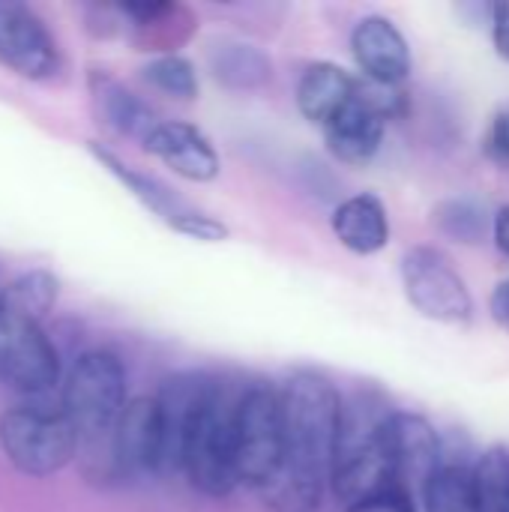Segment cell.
I'll use <instances>...</instances> for the list:
<instances>
[{"instance_id": "6da1fadb", "label": "cell", "mask_w": 509, "mask_h": 512, "mask_svg": "<svg viewBox=\"0 0 509 512\" xmlns=\"http://www.w3.org/2000/svg\"><path fill=\"white\" fill-rule=\"evenodd\" d=\"M282 468L264 501L273 512H315L333 480L345 402L315 372H297L279 393Z\"/></svg>"}, {"instance_id": "7a4b0ae2", "label": "cell", "mask_w": 509, "mask_h": 512, "mask_svg": "<svg viewBox=\"0 0 509 512\" xmlns=\"http://www.w3.org/2000/svg\"><path fill=\"white\" fill-rule=\"evenodd\" d=\"M390 417L393 411L381 399L363 393L354 396V402H348L342 411V432L330 486L345 510H354L399 489L390 447Z\"/></svg>"}, {"instance_id": "3957f363", "label": "cell", "mask_w": 509, "mask_h": 512, "mask_svg": "<svg viewBox=\"0 0 509 512\" xmlns=\"http://www.w3.org/2000/svg\"><path fill=\"white\" fill-rule=\"evenodd\" d=\"M237 408L240 399H231L222 387L207 399L198 420L189 429L180 471L207 498H228L237 486Z\"/></svg>"}, {"instance_id": "277c9868", "label": "cell", "mask_w": 509, "mask_h": 512, "mask_svg": "<svg viewBox=\"0 0 509 512\" xmlns=\"http://www.w3.org/2000/svg\"><path fill=\"white\" fill-rule=\"evenodd\" d=\"M126 405V369L111 351H87L72 363L60 408L81 438L114 435Z\"/></svg>"}, {"instance_id": "5b68a950", "label": "cell", "mask_w": 509, "mask_h": 512, "mask_svg": "<svg viewBox=\"0 0 509 512\" xmlns=\"http://www.w3.org/2000/svg\"><path fill=\"white\" fill-rule=\"evenodd\" d=\"M81 444L78 429L63 408L21 405L0 417V447L6 459L30 477H48L66 468Z\"/></svg>"}, {"instance_id": "8992f818", "label": "cell", "mask_w": 509, "mask_h": 512, "mask_svg": "<svg viewBox=\"0 0 509 512\" xmlns=\"http://www.w3.org/2000/svg\"><path fill=\"white\" fill-rule=\"evenodd\" d=\"M282 468V405L270 387H249L237 408V477L267 492Z\"/></svg>"}, {"instance_id": "52a82bcc", "label": "cell", "mask_w": 509, "mask_h": 512, "mask_svg": "<svg viewBox=\"0 0 509 512\" xmlns=\"http://www.w3.org/2000/svg\"><path fill=\"white\" fill-rule=\"evenodd\" d=\"M402 111H405V99L399 87L360 81L357 96L327 126H321L324 144L339 162L366 165L384 141L387 120L399 117Z\"/></svg>"}, {"instance_id": "ba28073f", "label": "cell", "mask_w": 509, "mask_h": 512, "mask_svg": "<svg viewBox=\"0 0 509 512\" xmlns=\"http://www.w3.org/2000/svg\"><path fill=\"white\" fill-rule=\"evenodd\" d=\"M402 285L411 306L438 324L462 327L474 318V300L450 258L432 246H414L402 258Z\"/></svg>"}, {"instance_id": "9c48e42d", "label": "cell", "mask_w": 509, "mask_h": 512, "mask_svg": "<svg viewBox=\"0 0 509 512\" xmlns=\"http://www.w3.org/2000/svg\"><path fill=\"white\" fill-rule=\"evenodd\" d=\"M0 381L18 393H45L60 381V357L39 321L0 312Z\"/></svg>"}, {"instance_id": "30bf717a", "label": "cell", "mask_w": 509, "mask_h": 512, "mask_svg": "<svg viewBox=\"0 0 509 512\" xmlns=\"http://www.w3.org/2000/svg\"><path fill=\"white\" fill-rule=\"evenodd\" d=\"M0 63L30 81H45L60 72L54 36L24 3L0 0Z\"/></svg>"}, {"instance_id": "8fae6325", "label": "cell", "mask_w": 509, "mask_h": 512, "mask_svg": "<svg viewBox=\"0 0 509 512\" xmlns=\"http://www.w3.org/2000/svg\"><path fill=\"white\" fill-rule=\"evenodd\" d=\"M111 450L123 477H153L165 471V429L156 396H138L126 405L111 435Z\"/></svg>"}, {"instance_id": "7c38bea8", "label": "cell", "mask_w": 509, "mask_h": 512, "mask_svg": "<svg viewBox=\"0 0 509 512\" xmlns=\"http://www.w3.org/2000/svg\"><path fill=\"white\" fill-rule=\"evenodd\" d=\"M390 447H393V465H396V486L408 492L414 501H420L429 480L444 462V444L438 432L420 414L393 411Z\"/></svg>"}, {"instance_id": "4fadbf2b", "label": "cell", "mask_w": 509, "mask_h": 512, "mask_svg": "<svg viewBox=\"0 0 509 512\" xmlns=\"http://www.w3.org/2000/svg\"><path fill=\"white\" fill-rule=\"evenodd\" d=\"M351 51L366 81L399 87L411 75V48L402 30L384 15H366L351 33Z\"/></svg>"}, {"instance_id": "5bb4252c", "label": "cell", "mask_w": 509, "mask_h": 512, "mask_svg": "<svg viewBox=\"0 0 509 512\" xmlns=\"http://www.w3.org/2000/svg\"><path fill=\"white\" fill-rule=\"evenodd\" d=\"M144 150L162 159L183 180L210 183L219 177V153L213 150L210 138L192 123L162 120L144 141Z\"/></svg>"}, {"instance_id": "9a60e30c", "label": "cell", "mask_w": 509, "mask_h": 512, "mask_svg": "<svg viewBox=\"0 0 509 512\" xmlns=\"http://www.w3.org/2000/svg\"><path fill=\"white\" fill-rule=\"evenodd\" d=\"M120 12L129 21L138 51H156L159 57L174 54L198 27L192 12L177 3H126Z\"/></svg>"}, {"instance_id": "2e32d148", "label": "cell", "mask_w": 509, "mask_h": 512, "mask_svg": "<svg viewBox=\"0 0 509 512\" xmlns=\"http://www.w3.org/2000/svg\"><path fill=\"white\" fill-rule=\"evenodd\" d=\"M90 99L102 123H108L114 132L126 138H138L141 144L150 138V132L162 123L150 105H144L129 87H123L117 78L105 72L90 75Z\"/></svg>"}, {"instance_id": "e0dca14e", "label": "cell", "mask_w": 509, "mask_h": 512, "mask_svg": "<svg viewBox=\"0 0 509 512\" xmlns=\"http://www.w3.org/2000/svg\"><path fill=\"white\" fill-rule=\"evenodd\" d=\"M360 90V81L351 78L336 63H312L297 84V108L309 123L327 126Z\"/></svg>"}, {"instance_id": "ac0fdd59", "label": "cell", "mask_w": 509, "mask_h": 512, "mask_svg": "<svg viewBox=\"0 0 509 512\" xmlns=\"http://www.w3.org/2000/svg\"><path fill=\"white\" fill-rule=\"evenodd\" d=\"M330 225L336 240L354 255H375L390 243V219L375 195L345 198L336 207Z\"/></svg>"}, {"instance_id": "d6986e66", "label": "cell", "mask_w": 509, "mask_h": 512, "mask_svg": "<svg viewBox=\"0 0 509 512\" xmlns=\"http://www.w3.org/2000/svg\"><path fill=\"white\" fill-rule=\"evenodd\" d=\"M420 504L426 512H477V462L468 465L444 450V462L429 480Z\"/></svg>"}, {"instance_id": "ffe728a7", "label": "cell", "mask_w": 509, "mask_h": 512, "mask_svg": "<svg viewBox=\"0 0 509 512\" xmlns=\"http://www.w3.org/2000/svg\"><path fill=\"white\" fill-rule=\"evenodd\" d=\"M210 69L213 78L231 90H258L273 78L270 57L246 42H219L210 51Z\"/></svg>"}, {"instance_id": "44dd1931", "label": "cell", "mask_w": 509, "mask_h": 512, "mask_svg": "<svg viewBox=\"0 0 509 512\" xmlns=\"http://www.w3.org/2000/svg\"><path fill=\"white\" fill-rule=\"evenodd\" d=\"M90 150H93V156L144 204V207H150L156 216H162L165 222H171V219H177L180 213H186V207L171 195V189L168 186H162L156 177H147V174H141V171H135L132 165H126L120 156H114L111 150H105V147H99V144H90Z\"/></svg>"}, {"instance_id": "7402d4cb", "label": "cell", "mask_w": 509, "mask_h": 512, "mask_svg": "<svg viewBox=\"0 0 509 512\" xmlns=\"http://www.w3.org/2000/svg\"><path fill=\"white\" fill-rule=\"evenodd\" d=\"M54 300H57V279L45 270H30L0 291V312L42 324Z\"/></svg>"}, {"instance_id": "603a6c76", "label": "cell", "mask_w": 509, "mask_h": 512, "mask_svg": "<svg viewBox=\"0 0 509 512\" xmlns=\"http://www.w3.org/2000/svg\"><path fill=\"white\" fill-rule=\"evenodd\" d=\"M144 78L156 87V90H162V93H168V96H174V99H195L198 96V75H195V66L186 60V57H180V54H165V57H156V60H150L147 66H144Z\"/></svg>"}, {"instance_id": "cb8c5ba5", "label": "cell", "mask_w": 509, "mask_h": 512, "mask_svg": "<svg viewBox=\"0 0 509 512\" xmlns=\"http://www.w3.org/2000/svg\"><path fill=\"white\" fill-rule=\"evenodd\" d=\"M438 228L459 243H480L486 237V216L474 201H444L435 210Z\"/></svg>"}, {"instance_id": "d4e9b609", "label": "cell", "mask_w": 509, "mask_h": 512, "mask_svg": "<svg viewBox=\"0 0 509 512\" xmlns=\"http://www.w3.org/2000/svg\"><path fill=\"white\" fill-rule=\"evenodd\" d=\"M168 225H171L177 234L192 237V240H201V243H222V240H228V234H231L225 222H219V219H213V216H207V213H195V210L180 213V216L171 219Z\"/></svg>"}, {"instance_id": "484cf974", "label": "cell", "mask_w": 509, "mask_h": 512, "mask_svg": "<svg viewBox=\"0 0 509 512\" xmlns=\"http://www.w3.org/2000/svg\"><path fill=\"white\" fill-rule=\"evenodd\" d=\"M483 150L492 162L498 165H509V108H501L492 123H489V132L483 138Z\"/></svg>"}, {"instance_id": "4316f807", "label": "cell", "mask_w": 509, "mask_h": 512, "mask_svg": "<svg viewBox=\"0 0 509 512\" xmlns=\"http://www.w3.org/2000/svg\"><path fill=\"white\" fill-rule=\"evenodd\" d=\"M492 42L498 57L509 60V3L492 6Z\"/></svg>"}, {"instance_id": "83f0119b", "label": "cell", "mask_w": 509, "mask_h": 512, "mask_svg": "<svg viewBox=\"0 0 509 512\" xmlns=\"http://www.w3.org/2000/svg\"><path fill=\"white\" fill-rule=\"evenodd\" d=\"M489 312H492V321H495L501 330H507L509 333V279H504V282L492 291V297H489Z\"/></svg>"}, {"instance_id": "f1b7e54d", "label": "cell", "mask_w": 509, "mask_h": 512, "mask_svg": "<svg viewBox=\"0 0 509 512\" xmlns=\"http://www.w3.org/2000/svg\"><path fill=\"white\" fill-rule=\"evenodd\" d=\"M492 231H495V243H498V249H501L504 255H509V207H504V210L495 216Z\"/></svg>"}]
</instances>
